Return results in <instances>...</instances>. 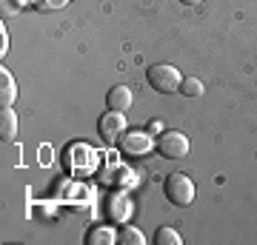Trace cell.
<instances>
[{
  "instance_id": "cell-6",
  "label": "cell",
  "mask_w": 257,
  "mask_h": 245,
  "mask_svg": "<svg viewBox=\"0 0 257 245\" xmlns=\"http://www.w3.org/2000/svg\"><path fill=\"white\" fill-rule=\"evenodd\" d=\"M132 103H135V94H132L128 86H114V89H109V94H106V106H109L111 111H128Z\"/></svg>"
},
{
  "instance_id": "cell-5",
  "label": "cell",
  "mask_w": 257,
  "mask_h": 245,
  "mask_svg": "<svg viewBox=\"0 0 257 245\" xmlns=\"http://www.w3.org/2000/svg\"><path fill=\"white\" fill-rule=\"evenodd\" d=\"M97 131L106 143H117L120 137L126 134V111H106L100 120H97Z\"/></svg>"
},
{
  "instance_id": "cell-12",
  "label": "cell",
  "mask_w": 257,
  "mask_h": 245,
  "mask_svg": "<svg viewBox=\"0 0 257 245\" xmlns=\"http://www.w3.org/2000/svg\"><path fill=\"white\" fill-rule=\"evenodd\" d=\"M155 242H157V245H183V236L177 234L175 228L163 225V228H157V234H155Z\"/></svg>"
},
{
  "instance_id": "cell-9",
  "label": "cell",
  "mask_w": 257,
  "mask_h": 245,
  "mask_svg": "<svg viewBox=\"0 0 257 245\" xmlns=\"http://www.w3.org/2000/svg\"><path fill=\"white\" fill-rule=\"evenodd\" d=\"M0 137L3 140L18 137V114H15V109H0Z\"/></svg>"
},
{
  "instance_id": "cell-4",
  "label": "cell",
  "mask_w": 257,
  "mask_h": 245,
  "mask_svg": "<svg viewBox=\"0 0 257 245\" xmlns=\"http://www.w3.org/2000/svg\"><path fill=\"white\" fill-rule=\"evenodd\" d=\"M189 137L183 131H163L157 134V151L166 157V160H183L189 157Z\"/></svg>"
},
{
  "instance_id": "cell-8",
  "label": "cell",
  "mask_w": 257,
  "mask_h": 245,
  "mask_svg": "<svg viewBox=\"0 0 257 245\" xmlns=\"http://www.w3.org/2000/svg\"><path fill=\"white\" fill-rule=\"evenodd\" d=\"M15 100H18V83L9 69H0V109H12Z\"/></svg>"
},
{
  "instance_id": "cell-11",
  "label": "cell",
  "mask_w": 257,
  "mask_h": 245,
  "mask_svg": "<svg viewBox=\"0 0 257 245\" xmlns=\"http://www.w3.org/2000/svg\"><path fill=\"white\" fill-rule=\"evenodd\" d=\"M203 91H206V86H203L200 77H183V83H180L183 97H203Z\"/></svg>"
},
{
  "instance_id": "cell-3",
  "label": "cell",
  "mask_w": 257,
  "mask_h": 245,
  "mask_svg": "<svg viewBox=\"0 0 257 245\" xmlns=\"http://www.w3.org/2000/svg\"><path fill=\"white\" fill-rule=\"evenodd\" d=\"M120 145V154L128 157V160H138V157H146L152 148H157L155 137L149 131H126V134L117 140Z\"/></svg>"
},
{
  "instance_id": "cell-17",
  "label": "cell",
  "mask_w": 257,
  "mask_h": 245,
  "mask_svg": "<svg viewBox=\"0 0 257 245\" xmlns=\"http://www.w3.org/2000/svg\"><path fill=\"white\" fill-rule=\"evenodd\" d=\"M180 3H183V6H200L203 0H180Z\"/></svg>"
},
{
  "instance_id": "cell-7",
  "label": "cell",
  "mask_w": 257,
  "mask_h": 245,
  "mask_svg": "<svg viewBox=\"0 0 257 245\" xmlns=\"http://www.w3.org/2000/svg\"><path fill=\"white\" fill-rule=\"evenodd\" d=\"M120 231L111 225H94L86 231V245H117Z\"/></svg>"
},
{
  "instance_id": "cell-16",
  "label": "cell",
  "mask_w": 257,
  "mask_h": 245,
  "mask_svg": "<svg viewBox=\"0 0 257 245\" xmlns=\"http://www.w3.org/2000/svg\"><path fill=\"white\" fill-rule=\"evenodd\" d=\"M149 131H152V134H163V126H160V120H152V123H149Z\"/></svg>"
},
{
  "instance_id": "cell-2",
  "label": "cell",
  "mask_w": 257,
  "mask_h": 245,
  "mask_svg": "<svg viewBox=\"0 0 257 245\" xmlns=\"http://www.w3.org/2000/svg\"><path fill=\"white\" fill-rule=\"evenodd\" d=\"M163 191H166V200L172 202V205H177V208H189L194 202V182H192V177L183 174V171L169 174Z\"/></svg>"
},
{
  "instance_id": "cell-1",
  "label": "cell",
  "mask_w": 257,
  "mask_h": 245,
  "mask_svg": "<svg viewBox=\"0 0 257 245\" xmlns=\"http://www.w3.org/2000/svg\"><path fill=\"white\" fill-rule=\"evenodd\" d=\"M146 80L157 94H175V91H180L183 74H180V69H175L172 63H155L146 72Z\"/></svg>"
},
{
  "instance_id": "cell-13",
  "label": "cell",
  "mask_w": 257,
  "mask_h": 245,
  "mask_svg": "<svg viewBox=\"0 0 257 245\" xmlns=\"http://www.w3.org/2000/svg\"><path fill=\"white\" fill-rule=\"evenodd\" d=\"M35 6L40 12H57L63 6H69V0H35Z\"/></svg>"
},
{
  "instance_id": "cell-15",
  "label": "cell",
  "mask_w": 257,
  "mask_h": 245,
  "mask_svg": "<svg viewBox=\"0 0 257 245\" xmlns=\"http://www.w3.org/2000/svg\"><path fill=\"white\" fill-rule=\"evenodd\" d=\"M9 52V35H6V26H0V57H6Z\"/></svg>"
},
{
  "instance_id": "cell-14",
  "label": "cell",
  "mask_w": 257,
  "mask_h": 245,
  "mask_svg": "<svg viewBox=\"0 0 257 245\" xmlns=\"http://www.w3.org/2000/svg\"><path fill=\"white\" fill-rule=\"evenodd\" d=\"M26 6V0H3V15H15Z\"/></svg>"
},
{
  "instance_id": "cell-10",
  "label": "cell",
  "mask_w": 257,
  "mask_h": 245,
  "mask_svg": "<svg viewBox=\"0 0 257 245\" xmlns=\"http://www.w3.org/2000/svg\"><path fill=\"white\" fill-rule=\"evenodd\" d=\"M117 242L120 245H143V242H146V236H143V231H140V228L126 225V228H120Z\"/></svg>"
}]
</instances>
